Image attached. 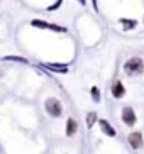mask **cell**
I'll list each match as a JSON object with an SVG mask.
<instances>
[{"mask_svg": "<svg viewBox=\"0 0 144 154\" xmlns=\"http://www.w3.org/2000/svg\"><path fill=\"white\" fill-rule=\"evenodd\" d=\"M124 71L129 76H136V75H141L144 71V61L141 58H131L127 59L126 64H124Z\"/></svg>", "mask_w": 144, "mask_h": 154, "instance_id": "1", "label": "cell"}, {"mask_svg": "<svg viewBox=\"0 0 144 154\" xmlns=\"http://www.w3.org/2000/svg\"><path fill=\"white\" fill-rule=\"evenodd\" d=\"M46 112L49 113L51 117H61L63 107H61V103H59V100H56V98H48L46 100Z\"/></svg>", "mask_w": 144, "mask_h": 154, "instance_id": "2", "label": "cell"}, {"mask_svg": "<svg viewBox=\"0 0 144 154\" xmlns=\"http://www.w3.org/2000/svg\"><path fill=\"white\" fill-rule=\"evenodd\" d=\"M122 122L126 124V125H134L137 122L134 109H131V107H124L122 109Z\"/></svg>", "mask_w": 144, "mask_h": 154, "instance_id": "3", "label": "cell"}, {"mask_svg": "<svg viewBox=\"0 0 144 154\" xmlns=\"http://www.w3.org/2000/svg\"><path fill=\"white\" fill-rule=\"evenodd\" d=\"M31 26L34 27H41V29H49V31H56V32H66V29L56 24H48L44 20H31Z\"/></svg>", "mask_w": 144, "mask_h": 154, "instance_id": "4", "label": "cell"}, {"mask_svg": "<svg viewBox=\"0 0 144 154\" xmlns=\"http://www.w3.org/2000/svg\"><path fill=\"white\" fill-rule=\"evenodd\" d=\"M127 140H129V144H131V147L132 149H141L142 147V144H144V140H142V134L141 132H132L131 136L127 137Z\"/></svg>", "mask_w": 144, "mask_h": 154, "instance_id": "5", "label": "cell"}, {"mask_svg": "<svg viewBox=\"0 0 144 154\" xmlns=\"http://www.w3.org/2000/svg\"><path fill=\"white\" fill-rule=\"evenodd\" d=\"M126 95V88L122 85V82H114L112 83V97L114 98H122V97Z\"/></svg>", "mask_w": 144, "mask_h": 154, "instance_id": "6", "label": "cell"}, {"mask_svg": "<svg viewBox=\"0 0 144 154\" xmlns=\"http://www.w3.org/2000/svg\"><path fill=\"white\" fill-rule=\"evenodd\" d=\"M99 124H100V129H102V132H104L105 136H108V137H114V136H115V131H114V127L108 124V120L102 119V120H99Z\"/></svg>", "mask_w": 144, "mask_h": 154, "instance_id": "7", "label": "cell"}, {"mask_svg": "<svg viewBox=\"0 0 144 154\" xmlns=\"http://www.w3.org/2000/svg\"><path fill=\"white\" fill-rule=\"evenodd\" d=\"M77 131H78L77 120H75V119H68V122H66V136L68 137L75 136V134H77Z\"/></svg>", "mask_w": 144, "mask_h": 154, "instance_id": "8", "label": "cell"}, {"mask_svg": "<svg viewBox=\"0 0 144 154\" xmlns=\"http://www.w3.org/2000/svg\"><path fill=\"white\" fill-rule=\"evenodd\" d=\"M49 69H53V71H58V73H66L68 71V66H64V64H46Z\"/></svg>", "mask_w": 144, "mask_h": 154, "instance_id": "9", "label": "cell"}, {"mask_svg": "<svg viewBox=\"0 0 144 154\" xmlns=\"http://www.w3.org/2000/svg\"><path fill=\"white\" fill-rule=\"evenodd\" d=\"M95 120H97V113H95V112H90L88 115H86V127L90 129V127L95 124Z\"/></svg>", "mask_w": 144, "mask_h": 154, "instance_id": "10", "label": "cell"}, {"mask_svg": "<svg viewBox=\"0 0 144 154\" xmlns=\"http://www.w3.org/2000/svg\"><path fill=\"white\" fill-rule=\"evenodd\" d=\"M121 22H122V24H126L127 29H134L136 26H137V22H136V20H127V19H122Z\"/></svg>", "mask_w": 144, "mask_h": 154, "instance_id": "11", "label": "cell"}, {"mask_svg": "<svg viewBox=\"0 0 144 154\" xmlns=\"http://www.w3.org/2000/svg\"><path fill=\"white\" fill-rule=\"evenodd\" d=\"M92 93H93V100H95V102H97V100H99V90H97L95 86H93V88H92Z\"/></svg>", "mask_w": 144, "mask_h": 154, "instance_id": "12", "label": "cell"}, {"mask_svg": "<svg viewBox=\"0 0 144 154\" xmlns=\"http://www.w3.org/2000/svg\"><path fill=\"white\" fill-rule=\"evenodd\" d=\"M5 59H14V61H20V63H26V59H24V58H15V56H9V58H5Z\"/></svg>", "mask_w": 144, "mask_h": 154, "instance_id": "13", "label": "cell"}, {"mask_svg": "<svg viewBox=\"0 0 144 154\" xmlns=\"http://www.w3.org/2000/svg\"><path fill=\"white\" fill-rule=\"evenodd\" d=\"M92 2H93V5H95V9H97V0H92Z\"/></svg>", "mask_w": 144, "mask_h": 154, "instance_id": "14", "label": "cell"}, {"mask_svg": "<svg viewBox=\"0 0 144 154\" xmlns=\"http://www.w3.org/2000/svg\"><path fill=\"white\" fill-rule=\"evenodd\" d=\"M80 2H81V4H85V0H80Z\"/></svg>", "mask_w": 144, "mask_h": 154, "instance_id": "15", "label": "cell"}]
</instances>
